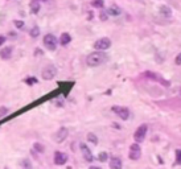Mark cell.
Returning <instances> with one entry per match:
<instances>
[{
	"label": "cell",
	"instance_id": "cell-1",
	"mask_svg": "<svg viewBox=\"0 0 181 169\" xmlns=\"http://www.w3.org/2000/svg\"><path fill=\"white\" fill-rule=\"evenodd\" d=\"M107 58H109V56H107L105 52H99V50L93 52V53H90L87 57V65L91 66V68H95V66L105 64L107 61Z\"/></svg>",
	"mask_w": 181,
	"mask_h": 169
},
{
	"label": "cell",
	"instance_id": "cell-2",
	"mask_svg": "<svg viewBox=\"0 0 181 169\" xmlns=\"http://www.w3.org/2000/svg\"><path fill=\"white\" fill-rule=\"evenodd\" d=\"M110 46H111V40L107 38V37L99 38L98 41H95V44H94V48H95L97 50H99V52L107 50V49H109Z\"/></svg>",
	"mask_w": 181,
	"mask_h": 169
},
{
	"label": "cell",
	"instance_id": "cell-3",
	"mask_svg": "<svg viewBox=\"0 0 181 169\" xmlns=\"http://www.w3.org/2000/svg\"><path fill=\"white\" fill-rule=\"evenodd\" d=\"M147 130H148V127H147V124H142L139 128L136 130L135 135H133V139H135V141L137 144L142 143V141L146 139V135H147Z\"/></svg>",
	"mask_w": 181,
	"mask_h": 169
},
{
	"label": "cell",
	"instance_id": "cell-4",
	"mask_svg": "<svg viewBox=\"0 0 181 169\" xmlns=\"http://www.w3.org/2000/svg\"><path fill=\"white\" fill-rule=\"evenodd\" d=\"M42 42H44L45 48L49 49V50H54V49L57 48V38L53 35H50V33L45 36L44 40H42Z\"/></svg>",
	"mask_w": 181,
	"mask_h": 169
},
{
	"label": "cell",
	"instance_id": "cell-5",
	"mask_svg": "<svg viewBox=\"0 0 181 169\" xmlns=\"http://www.w3.org/2000/svg\"><path fill=\"white\" fill-rule=\"evenodd\" d=\"M112 111L115 112V114L118 115L120 119H123V120H127V119L130 118V110L127 107H122V106H114Z\"/></svg>",
	"mask_w": 181,
	"mask_h": 169
},
{
	"label": "cell",
	"instance_id": "cell-6",
	"mask_svg": "<svg viewBox=\"0 0 181 169\" xmlns=\"http://www.w3.org/2000/svg\"><path fill=\"white\" fill-rule=\"evenodd\" d=\"M41 75H42V79H45V81H50V79H53L57 75V69L53 65H49L48 68H45L44 70H42Z\"/></svg>",
	"mask_w": 181,
	"mask_h": 169
},
{
	"label": "cell",
	"instance_id": "cell-7",
	"mask_svg": "<svg viewBox=\"0 0 181 169\" xmlns=\"http://www.w3.org/2000/svg\"><path fill=\"white\" fill-rule=\"evenodd\" d=\"M130 158L131 160H139L140 156H142V149H140L139 144L137 143H133L131 147H130Z\"/></svg>",
	"mask_w": 181,
	"mask_h": 169
},
{
	"label": "cell",
	"instance_id": "cell-8",
	"mask_svg": "<svg viewBox=\"0 0 181 169\" xmlns=\"http://www.w3.org/2000/svg\"><path fill=\"white\" fill-rule=\"evenodd\" d=\"M81 152H82V155H83V158H85L87 163H93V160H94V156H93V153H91V151L87 148V145H86L85 143H81Z\"/></svg>",
	"mask_w": 181,
	"mask_h": 169
},
{
	"label": "cell",
	"instance_id": "cell-9",
	"mask_svg": "<svg viewBox=\"0 0 181 169\" xmlns=\"http://www.w3.org/2000/svg\"><path fill=\"white\" fill-rule=\"evenodd\" d=\"M68 161V155L63 152H56L54 153V164L56 165H63Z\"/></svg>",
	"mask_w": 181,
	"mask_h": 169
},
{
	"label": "cell",
	"instance_id": "cell-10",
	"mask_svg": "<svg viewBox=\"0 0 181 169\" xmlns=\"http://www.w3.org/2000/svg\"><path fill=\"white\" fill-rule=\"evenodd\" d=\"M68 128H65V127H61L58 130V132H57V135L54 136V140L57 141V143H62L63 140H65L66 137H68Z\"/></svg>",
	"mask_w": 181,
	"mask_h": 169
},
{
	"label": "cell",
	"instance_id": "cell-11",
	"mask_svg": "<svg viewBox=\"0 0 181 169\" xmlns=\"http://www.w3.org/2000/svg\"><path fill=\"white\" fill-rule=\"evenodd\" d=\"M12 56V46H7V48H3L0 50V57L3 59H9Z\"/></svg>",
	"mask_w": 181,
	"mask_h": 169
},
{
	"label": "cell",
	"instance_id": "cell-12",
	"mask_svg": "<svg viewBox=\"0 0 181 169\" xmlns=\"http://www.w3.org/2000/svg\"><path fill=\"white\" fill-rule=\"evenodd\" d=\"M122 160L119 157H112L110 160V169H122Z\"/></svg>",
	"mask_w": 181,
	"mask_h": 169
},
{
	"label": "cell",
	"instance_id": "cell-13",
	"mask_svg": "<svg viewBox=\"0 0 181 169\" xmlns=\"http://www.w3.org/2000/svg\"><path fill=\"white\" fill-rule=\"evenodd\" d=\"M107 15L116 17V16L120 15V8H119L118 5H110V8L107 9Z\"/></svg>",
	"mask_w": 181,
	"mask_h": 169
},
{
	"label": "cell",
	"instance_id": "cell-14",
	"mask_svg": "<svg viewBox=\"0 0 181 169\" xmlns=\"http://www.w3.org/2000/svg\"><path fill=\"white\" fill-rule=\"evenodd\" d=\"M159 12L161 16H164V17H170V16H172V11H170V8L168 5H161L159 8Z\"/></svg>",
	"mask_w": 181,
	"mask_h": 169
},
{
	"label": "cell",
	"instance_id": "cell-15",
	"mask_svg": "<svg viewBox=\"0 0 181 169\" xmlns=\"http://www.w3.org/2000/svg\"><path fill=\"white\" fill-rule=\"evenodd\" d=\"M70 41H72V37H70L69 33H62L61 38H60V44H61L62 46H66Z\"/></svg>",
	"mask_w": 181,
	"mask_h": 169
},
{
	"label": "cell",
	"instance_id": "cell-16",
	"mask_svg": "<svg viewBox=\"0 0 181 169\" xmlns=\"http://www.w3.org/2000/svg\"><path fill=\"white\" fill-rule=\"evenodd\" d=\"M40 11V3L38 2H32L31 3V12L35 15V13H37Z\"/></svg>",
	"mask_w": 181,
	"mask_h": 169
},
{
	"label": "cell",
	"instance_id": "cell-17",
	"mask_svg": "<svg viewBox=\"0 0 181 169\" xmlns=\"http://www.w3.org/2000/svg\"><path fill=\"white\" fill-rule=\"evenodd\" d=\"M91 5L94 8H103V7H105V2H103V0H93Z\"/></svg>",
	"mask_w": 181,
	"mask_h": 169
},
{
	"label": "cell",
	"instance_id": "cell-18",
	"mask_svg": "<svg viewBox=\"0 0 181 169\" xmlns=\"http://www.w3.org/2000/svg\"><path fill=\"white\" fill-rule=\"evenodd\" d=\"M29 35H31V37H37L40 35V28L38 26H33L31 29V32H29Z\"/></svg>",
	"mask_w": 181,
	"mask_h": 169
},
{
	"label": "cell",
	"instance_id": "cell-19",
	"mask_svg": "<svg viewBox=\"0 0 181 169\" xmlns=\"http://www.w3.org/2000/svg\"><path fill=\"white\" fill-rule=\"evenodd\" d=\"M87 140L90 141V143H93V144H97V143H98V137H97L94 134H91V132H90V134H87Z\"/></svg>",
	"mask_w": 181,
	"mask_h": 169
},
{
	"label": "cell",
	"instance_id": "cell-20",
	"mask_svg": "<svg viewBox=\"0 0 181 169\" xmlns=\"http://www.w3.org/2000/svg\"><path fill=\"white\" fill-rule=\"evenodd\" d=\"M107 158H109V155H107L106 152H100V153L98 155V160H99V161H102V163L107 161Z\"/></svg>",
	"mask_w": 181,
	"mask_h": 169
},
{
	"label": "cell",
	"instance_id": "cell-21",
	"mask_svg": "<svg viewBox=\"0 0 181 169\" xmlns=\"http://www.w3.org/2000/svg\"><path fill=\"white\" fill-rule=\"evenodd\" d=\"M25 83H26V85L37 83V78H35V77H29V78H26V79H25Z\"/></svg>",
	"mask_w": 181,
	"mask_h": 169
},
{
	"label": "cell",
	"instance_id": "cell-22",
	"mask_svg": "<svg viewBox=\"0 0 181 169\" xmlns=\"http://www.w3.org/2000/svg\"><path fill=\"white\" fill-rule=\"evenodd\" d=\"M176 164L177 165H181V149H177L176 151Z\"/></svg>",
	"mask_w": 181,
	"mask_h": 169
},
{
	"label": "cell",
	"instance_id": "cell-23",
	"mask_svg": "<svg viewBox=\"0 0 181 169\" xmlns=\"http://www.w3.org/2000/svg\"><path fill=\"white\" fill-rule=\"evenodd\" d=\"M15 25L17 26L19 29H23V28H24V23H23L21 20H15Z\"/></svg>",
	"mask_w": 181,
	"mask_h": 169
},
{
	"label": "cell",
	"instance_id": "cell-24",
	"mask_svg": "<svg viewBox=\"0 0 181 169\" xmlns=\"http://www.w3.org/2000/svg\"><path fill=\"white\" fill-rule=\"evenodd\" d=\"M35 149H36V151H38L40 153H42V152H44V147H42L41 144L36 143V144H35Z\"/></svg>",
	"mask_w": 181,
	"mask_h": 169
},
{
	"label": "cell",
	"instance_id": "cell-25",
	"mask_svg": "<svg viewBox=\"0 0 181 169\" xmlns=\"http://www.w3.org/2000/svg\"><path fill=\"white\" fill-rule=\"evenodd\" d=\"M7 111H8V110H7L5 107H0V118H2L3 115H5V114H7Z\"/></svg>",
	"mask_w": 181,
	"mask_h": 169
},
{
	"label": "cell",
	"instance_id": "cell-26",
	"mask_svg": "<svg viewBox=\"0 0 181 169\" xmlns=\"http://www.w3.org/2000/svg\"><path fill=\"white\" fill-rule=\"evenodd\" d=\"M100 20H102V21H106V20H107V12L100 13Z\"/></svg>",
	"mask_w": 181,
	"mask_h": 169
},
{
	"label": "cell",
	"instance_id": "cell-27",
	"mask_svg": "<svg viewBox=\"0 0 181 169\" xmlns=\"http://www.w3.org/2000/svg\"><path fill=\"white\" fill-rule=\"evenodd\" d=\"M175 62H176V65H181V53H180V54H177Z\"/></svg>",
	"mask_w": 181,
	"mask_h": 169
},
{
	"label": "cell",
	"instance_id": "cell-28",
	"mask_svg": "<svg viewBox=\"0 0 181 169\" xmlns=\"http://www.w3.org/2000/svg\"><path fill=\"white\" fill-rule=\"evenodd\" d=\"M4 42H5V37H4V36H2V35H0V46H2L3 44H4Z\"/></svg>",
	"mask_w": 181,
	"mask_h": 169
},
{
	"label": "cell",
	"instance_id": "cell-29",
	"mask_svg": "<svg viewBox=\"0 0 181 169\" xmlns=\"http://www.w3.org/2000/svg\"><path fill=\"white\" fill-rule=\"evenodd\" d=\"M89 169H100V168L99 167H90Z\"/></svg>",
	"mask_w": 181,
	"mask_h": 169
},
{
	"label": "cell",
	"instance_id": "cell-30",
	"mask_svg": "<svg viewBox=\"0 0 181 169\" xmlns=\"http://www.w3.org/2000/svg\"><path fill=\"white\" fill-rule=\"evenodd\" d=\"M32 2H38L40 3V2H46V0H32Z\"/></svg>",
	"mask_w": 181,
	"mask_h": 169
}]
</instances>
